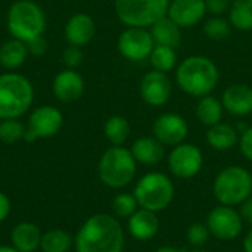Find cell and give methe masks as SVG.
Returning a JSON list of instances; mask_svg holds the SVG:
<instances>
[{
	"label": "cell",
	"instance_id": "6da1fadb",
	"mask_svg": "<svg viewBox=\"0 0 252 252\" xmlns=\"http://www.w3.org/2000/svg\"><path fill=\"white\" fill-rule=\"evenodd\" d=\"M124 230L115 216L94 214L80 227L74 245L77 252H123Z\"/></svg>",
	"mask_w": 252,
	"mask_h": 252
},
{
	"label": "cell",
	"instance_id": "7a4b0ae2",
	"mask_svg": "<svg viewBox=\"0 0 252 252\" xmlns=\"http://www.w3.org/2000/svg\"><path fill=\"white\" fill-rule=\"evenodd\" d=\"M220 80L219 66L204 55L185 58L176 68V83L189 96L202 97L211 94Z\"/></svg>",
	"mask_w": 252,
	"mask_h": 252
},
{
	"label": "cell",
	"instance_id": "3957f363",
	"mask_svg": "<svg viewBox=\"0 0 252 252\" xmlns=\"http://www.w3.org/2000/svg\"><path fill=\"white\" fill-rule=\"evenodd\" d=\"M34 102L31 81L18 72L0 74V120L22 117Z\"/></svg>",
	"mask_w": 252,
	"mask_h": 252
},
{
	"label": "cell",
	"instance_id": "277c9868",
	"mask_svg": "<svg viewBox=\"0 0 252 252\" xmlns=\"http://www.w3.org/2000/svg\"><path fill=\"white\" fill-rule=\"evenodd\" d=\"M6 27L12 38L28 43L44 34L46 15L32 0H16L7 10Z\"/></svg>",
	"mask_w": 252,
	"mask_h": 252
},
{
	"label": "cell",
	"instance_id": "5b68a950",
	"mask_svg": "<svg viewBox=\"0 0 252 252\" xmlns=\"http://www.w3.org/2000/svg\"><path fill=\"white\" fill-rule=\"evenodd\" d=\"M137 162L130 149L124 146L108 148L99 159L97 174L100 182L111 189H123L136 176Z\"/></svg>",
	"mask_w": 252,
	"mask_h": 252
},
{
	"label": "cell",
	"instance_id": "8992f818",
	"mask_svg": "<svg viewBox=\"0 0 252 252\" xmlns=\"http://www.w3.org/2000/svg\"><path fill=\"white\" fill-rule=\"evenodd\" d=\"M213 193L220 205L239 207L252 195V174L241 165H229L214 179Z\"/></svg>",
	"mask_w": 252,
	"mask_h": 252
},
{
	"label": "cell",
	"instance_id": "52a82bcc",
	"mask_svg": "<svg viewBox=\"0 0 252 252\" xmlns=\"http://www.w3.org/2000/svg\"><path fill=\"white\" fill-rule=\"evenodd\" d=\"M174 185L171 179L164 173H148L145 174L134 188V198L139 208L161 213L167 210L174 199Z\"/></svg>",
	"mask_w": 252,
	"mask_h": 252
},
{
	"label": "cell",
	"instance_id": "ba28073f",
	"mask_svg": "<svg viewBox=\"0 0 252 252\" xmlns=\"http://www.w3.org/2000/svg\"><path fill=\"white\" fill-rule=\"evenodd\" d=\"M171 0H114L118 19L126 27L151 28L167 16Z\"/></svg>",
	"mask_w": 252,
	"mask_h": 252
},
{
	"label": "cell",
	"instance_id": "9c48e42d",
	"mask_svg": "<svg viewBox=\"0 0 252 252\" xmlns=\"http://www.w3.org/2000/svg\"><path fill=\"white\" fill-rule=\"evenodd\" d=\"M155 41L148 28L126 27L118 35L117 49L123 58L130 62H142L149 58Z\"/></svg>",
	"mask_w": 252,
	"mask_h": 252
},
{
	"label": "cell",
	"instance_id": "30bf717a",
	"mask_svg": "<svg viewBox=\"0 0 252 252\" xmlns=\"http://www.w3.org/2000/svg\"><path fill=\"white\" fill-rule=\"evenodd\" d=\"M204 165L202 151L193 143H180L173 148L168 155V168L179 179H193Z\"/></svg>",
	"mask_w": 252,
	"mask_h": 252
},
{
	"label": "cell",
	"instance_id": "8fae6325",
	"mask_svg": "<svg viewBox=\"0 0 252 252\" xmlns=\"http://www.w3.org/2000/svg\"><path fill=\"white\" fill-rule=\"evenodd\" d=\"M207 227L210 235L220 241L236 239L244 229V220L235 207L219 205L210 211L207 217Z\"/></svg>",
	"mask_w": 252,
	"mask_h": 252
},
{
	"label": "cell",
	"instance_id": "7c38bea8",
	"mask_svg": "<svg viewBox=\"0 0 252 252\" xmlns=\"http://www.w3.org/2000/svg\"><path fill=\"white\" fill-rule=\"evenodd\" d=\"M152 133L164 146H177L183 143L189 133V126L185 117L176 112H165L159 115L152 126Z\"/></svg>",
	"mask_w": 252,
	"mask_h": 252
},
{
	"label": "cell",
	"instance_id": "4fadbf2b",
	"mask_svg": "<svg viewBox=\"0 0 252 252\" xmlns=\"http://www.w3.org/2000/svg\"><path fill=\"white\" fill-rule=\"evenodd\" d=\"M139 92L142 100L149 106H162L171 97L173 83L168 74L152 69L142 77Z\"/></svg>",
	"mask_w": 252,
	"mask_h": 252
},
{
	"label": "cell",
	"instance_id": "5bb4252c",
	"mask_svg": "<svg viewBox=\"0 0 252 252\" xmlns=\"http://www.w3.org/2000/svg\"><path fill=\"white\" fill-rule=\"evenodd\" d=\"M63 126V115L62 112L52 105H43L35 108L30 117L27 130L35 136V139H47L53 137L61 131Z\"/></svg>",
	"mask_w": 252,
	"mask_h": 252
},
{
	"label": "cell",
	"instance_id": "9a60e30c",
	"mask_svg": "<svg viewBox=\"0 0 252 252\" xmlns=\"http://www.w3.org/2000/svg\"><path fill=\"white\" fill-rule=\"evenodd\" d=\"M84 86V78L78 71L65 68L55 75L52 83V92L58 100L63 103H71L83 96Z\"/></svg>",
	"mask_w": 252,
	"mask_h": 252
},
{
	"label": "cell",
	"instance_id": "2e32d148",
	"mask_svg": "<svg viewBox=\"0 0 252 252\" xmlns=\"http://www.w3.org/2000/svg\"><path fill=\"white\" fill-rule=\"evenodd\" d=\"M205 13V0H171L167 16L183 30L202 22Z\"/></svg>",
	"mask_w": 252,
	"mask_h": 252
},
{
	"label": "cell",
	"instance_id": "e0dca14e",
	"mask_svg": "<svg viewBox=\"0 0 252 252\" xmlns=\"http://www.w3.org/2000/svg\"><path fill=\"white\" fill-rule=\"evenodd\" d=\"M94 34H96L94 19L84 12L74 13L66 21L65 28H63V35L68 44L77 46V47L87 46L93 40Z\"/></svg>",
	"mask_w": 252,
	"mask_h": 252
},
{
	"label": "cell",
	"instance_id": "ac0fdd59",
	"mask_svg": "<svg viewBox=\"0 0 252 252\" xmlns=\"http://www.w3.org/2000/svg\"><path fill=\"white\" fill-rule=\"evenodd\" d=\"M224 111L233 117H247L252 114V87L247 84H232L221 96Z\"/></svg>",
	"mask_w": 252,
	"mask_h": 252
},
{
	"label": "cell",
	"instance_id": "d6986e66",
	"mask_svg": "<svg viewBox=\"0 0 252 252\" xmlns=\"http://www.w3.org/2000/svg\"><path fill=\"white\" fill-rule=\"evenodd\" d=\"M128 233L137 241L154 239L159 232V219L157 213L139 208L130 219H127Z\"/></svg>",
	"mask_w": 252,
	"mask_h": 252
},
{
	"label": "cell",
	"instance_id": "ffe728a7",
	"mask_svg": "<svg viewBox=\"0 0 252 252\" xmlns=\"http://www.w3.org/2000/svg\"><path fill=\"white\" fill-rule=\"evenodd\" d=\"M165 146L157 140L154 136H143L139 137L133 142L130 152L134 157L136 162L143 164V165H155L162 161L165 155Z\"/></svg>",
	"mask_w": 252,
	"mask_h": 252
},
{
	"label": "cell",
	"instance_id": "44dd1931",
	"mask_svg": "<svg viewBox=\"0 0 252 252\" xmlns=\"http://www.w3.org/2000/svg\"><path fill=\"white\" fill-rule=\"evenodd\" d=\"M41 232L32 223H19L10 233L12 247L19 252H34L40 248Z\"/></svg>",
	"mask_w": 252,
	"mask_h": 252
},
{
	"label": "cell",
	"instance_id": "7402d4cb",
	"mask_svg": "<svg viewBox=\"0 0 252 252\" xmlns=\"http://www.w3.org/2000/svg\"><path fill=\"white\" fill-rule=\"evenodd\" d=\"M149 31L152 34L155 44L176 49L182 43V28L168 16H164L159 21H157L149 28Z\"/></svg>",
	"mask_w": 252,
	"mask_h": 252
},
{
	"label": "cell",
	"instance_id": "603a6c76",
	"mask_svg": "<svg viewBox=\"0 0 252 252\" xmlns=\"http://www.w3.org/2000/svg\"><path fill=\"white\" fill-rule=\"evenodd\" d=\"M207 142L214 151L224 152L235 148L239 143V134L233 126L226 123H219L208 128Z\"/></svg>",
	"mask_w": 252,
	"mask_h": 252
},
{
	"label": "cell",
	"instance_id": "cb8c5ba5",
	"mask_svg": "<svg viewBox=\"0 0 252 252\" xmlns=\"http://www.w3.org/2000/svg\"><path fill=\"white\" fill-rule=\"evenodd\" d=\"M28 55L30 53L24 41L10 38L0 46V65L7 71H15L24 65Z\"/></svg>",
	"mask_w": 252,
	"mask_h": 252
},
{
	"label": "cell",
	"instance_id": "d4e9b609",
	"mask_svg": "<svg viewBox=\"0 0 252 252\" xmlns=\"http://www.w3.org/2000/svg\"><path fill=\"white\" fill-rule=\"evenodd\" d=\"M224 114V106L221 103V99H217L216 96L207 94L199 97V102L196 105V118L201 124L207 127H213L219 123H221Z\"/></svg>",
	"mask_w": 252,
	"mask_h": 252
},
{
	"label": "cell",
	"instance_id": "484cf974",
	"mask_svg": "<svg viewBox=\"0 0 252 252\" xmlns=\"http://www.w3.org/2000/svg\"><path fill=\"white\" fill-rule=\"evenodd\" d=\"M131 133L130 123L123 115H112L103 126V134L112 146H124Z\"/></svg>",
	"mask_w": 252,
	"mask_h": 252
},
{
	"label": "cell",
	"instance_id": "4316f807",
	"mask_svg": "<svg viewBox=\"0 0 252 252\" xmlns=\"http://www.w3.org/2000/svg\"><path fill=\"white\" fill-rule=\"evenodd\" d=\"M148 59H149L152 69L159 71V72L168 74L170 71L177 68V52L173 47L155 44Z\"/></svg>",
	"mask_w": 252,
	"mask_h": 252
},
{
	"label": "cell",
	"instance_id": "83f0119b",
	"mask_svg": "<svg viewBox=\"0 0 252 252\" xmlns=\"http://www.w3.org/2000/svg\"><path fill=\"white\" fill-rule=\"evenodd\" d=\"M229 21L239 31H251L252 0H233L229 9Z\"/></svg>",
	"mask_w": 252,
	"mask_h": 252
},
{
	"label": "cell",
	"instance_id": "f1b7e54d",
	"mask_svg": "<svg viewBox=\"0 0 252 252\" xmlns=\"http://www.w3.org/2000/svg\"><path fill=\"white\" fill-rule=\"evenodd\" d=\"M74 241L71 235L62 229H52L41 236L40 248L43 252H68Z\"/></svg>",
	"mask_w": 252,
	"mask_h": 252
},
{
	"label": "cell",
	"instance_id": "f546056e",
	"mask_svg": "<svg viewBox=\"0 0 252 252\" xmlns=\"http://www.w3.org/2000/svg\"><path fill=\"white\" fill-rule=\"evenodd\" d=\"M202 31L207 38L213 41H223L230 35L232 24L224 16H211L204 22Z\"/></svg>",
	"mask_w": 252,
	"mask_h": 252
},
{
	"label": "cell",
	"instance_id": "4dcf8cb0",
	"mask_svg": "<svg viewBox=\"0 0 252 252\" xmlns=\"http://www.w3.org/2000/svg\"><path fill=\"white\" fill-rule=\"evenodd\" d=\"M25 127L18 118L0 120V140L7 145H13L19 140H24Z\"/></svg>",
	"mask_w": 252,
	"mask_h": 252
},
{
	"label": "cell",
	"instance_id": "1f68e13d",
	"mask_svg": "<svg viewBox=\"0 0 252 252\" xmlns=\"http://www.w3.org/2000/svg\"><path fill=\"white\" fill-rule=\"evenodd\" d=\"M139 210V204L131 193H118L112 199V211L118 219H130Z\"/></svg>",
	"mask_w": 252,
	"mask_h": 252
},
{
	"label": "cell",
	"instance_id": "d6a6232c",
	"mask_svg": "<svg viewBox=\"0 0 252 252\" xmlns=\"http://www.w3.org/2000/svg\"><path fill=\"white\" fill-rule=\"evenodd\" d=\"M210 238V230L205 223H192L186 230V239L193 248H201L207 244Z\"/></svg>",
	"mask_w": 252,
	"mask_h": 252
},
{
	"label": "cell",
	"instance_id": "836d02e7",
	"mask_svg": "<svg viewBox=\"0 0 252 252\" xmlns=\"http://www.w3.org/2000/svg\"><path fill=\"white\" fill-rule=\"evenodd\" d=\"M83 59H84V53H83L81 47H77V46L68 44V47H65V50L62 53V61H63L65 66L71 68V69L78 68L83 63Z\"/></svg>",
	"mask_w": 252,
	"mask_h": 252
},
{
	"label": "cell",
	"instance_id": "e575fe53",
	"mask_svg": "<svg viewBox=\"0 0 252 252\" xmlns=\"http://www.w3.org/2000/svg\"><path fill=\"white\" fill-rule=\"evenodd\" d=\"M239 148H241V152L242 155L252 161V126L251 127H247L242 133H241V137H239Z\"/></svg>",
	"mask_w": 252,
	"mask_h": 252
},
{
	"label": "cell",
	"instance_id": "d590c367",
	"mask_svg": "<svg viewBox=\"0 0 252 252\" xmlns=\"http://www.w3.org/2000/svg\"><path fill=\"white\" fill-rule=\"evenodd\" d=\"M230 0H205L207 12L213 13V16H223L230 9Z\"/></svg>",
	"mask_w": 252,
	"mask_h": 252
},
{
	"label": "cell",
	"instance_id": "8d00e7d4",
	"mask_svg": "<svg viewBox=\"0 0 252 252\" xmlns=\"http://www.w3.org/2000/svg\"><path fill=\"white\" fill-rule=\"evenodd\" d=\"M25 44H27L28 53H30V55H34V56H41V55H44L46 50H47V43L44 41L43 35H41V37H37V38H34V40L25 43Z\"/></svg>",
	"mask_w": 252,
	"mask_h": 252
},
{
	"label": "cell",
	"instance_id": "74e56055",
	"mask_svg": "<svg viewBox=\"0 0 252 252\" xmlns=\"http://www.w3.org/2000/svg\"><path fill=\"white\" fill-rule=\"evenodd\" d=\"M239 207H241L239 214H241V217H242L244 223L250 224V226L252 227V195L248 198V199H245Z\"/></svg>",
	"mask_w": 252,
	"mask_h": 252
},
{
	"label": "cell",
	"instance_id": "f35d334b",
	"mask_svg": "<svg viewBox=\"0 0 252 252\" xmlns=\"http://www.w3.org/2000/svg\"><path fill=\"white\" fill-rule=\"evenodd\" d=\"M9 213H10V201L3 192H0V223H3L7 219Z\"/></svg>",
	"mask_w": 252,
	"mask_h": 252
},
{
	"label": "cell",
	"instance_id": "ab89813d",
	"mask_svg": "<svg viewBox=\"0 0 252 252\" xmlns=\"http://www.w3.org/2000/svg\"><path fill=\"white\" fill-rule=\"evenodd\" d=\"M244 251L252 252V227L251 230L247 233L245 239H244Z\"/></svg>",
	"mask_w": 252,
	"mask_h": 252
},
{
	"label": "cell",
	"instance_id": "60d3db41",
	"mask_svg": "<svg viewBox=\"0 0 252 252\" xmlns=\"http://www.w3.org/2000/svg\"><path fill=\"white\" fill-rule=\"evenodd\" d=\"M155 252H185L180 248H176V247H161L158 248Z\"/></svg>",
	"mask_w": 252,
	"mask_h": 252
},
{
	"label": "cell",
	"instance_id": "b9f144b4",
	"mask_svg": "<svg viewBox=\"0 0 252 252\" xmlns=\"http://www.w3.org/2000/svg\"><path fill=\"white\" fill-rule=\"evenodd\" d=\"M0 252H19L13 247H0Z\"/></svg>",
	"mask_w": 252,
	"mask_h": 252
},
{
	"label": "cell",
	"instance_id": "7bdbcfd3",
	"mask_svg": "<svg viewBox=\"0 0 252 252\" xmlns=\"http://www.w3.org/2000/svg\"><path fill=\"white\" fill-rule=\"evenodd\" d=\"M189 252H207V251H205V250L201 247V248H192V250H190Z\"/></svg>",
	"mask_w": 252,
	"mask_h": 252
},
{
	"label": "cell",
	"instance_id": "ee69618b",
	"mask_svg": "<svg viewBox=\"0 0 252 252\" xmlns=\"http://www.w3.org/2000/svg\"><path fill=\"white\" fill-rule=\"evenodd\" d=\"M34 252H35V251H34Z\"/></svg>",
	"mask_w": 252,
	"mask_h": 252
}]
</instances>
